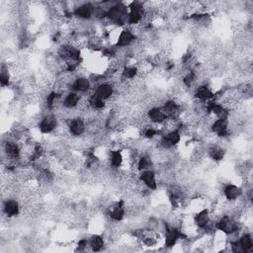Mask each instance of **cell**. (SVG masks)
<instances>
[{
	"label": "cell",
	"instance_id": "cell-3",
	"mask_svg": "<svg viewBox=\"0 0 253 253\" xmlns=\"http://www.w3.org/2000/svg\"><path fill=\"white\" fill-rule=\"evenodd\" d=\"M221 196L230 202L238 200L242 196V189L240 185H237L235 182L227 181L223 184L221 188Z\"/></svg>",
	"mask_w": 253,
	"mask_h": 253
},
{
	"label": "cell",
	"instance_id": "cell-11",
	"mask_svg": "<svg viewBox=\"0 0 253 253\" xmlns=\"http://www.w3.org/2000/svg\"><path fill=\"white\" fill-rule=\"evenodd\" d=\"M146 118L151 124H163L167 119L160 107H151L146 111Z\"/></svg>",
	"mask_w": 253,
	"mask_h": 253
},
{
	"label": "cell",
	"instance_id": "cell-12",
	"mask_svg": "<svg viewBox=\"0 0 253 253\" xmlns=\"http://www.w3.org/2000/svg\"><path fill=\"white\" fill-rule=\"evenodd\" d=\"M237 241H238V244L240 245L243 253H252L253 252L252 233H241Z\"/></svg>",
	"mask_w": 253,
	"mask_h": 253
},
{
	"label": "cell",
	"instance_id": "cell-7",
	"mask_svg": "<svg viewBox=\"0 0 253 253\" xmlns=\"http://www.w3.org/2000/svg\"><path fill=\"white\" fill-rule=\"evenodd\" d=\"M193 221L199 230L203 231L205 227L212 221L210 217V210L208 208L202 209L193 215Z\"/></svg>",
	"mask_w": 253,
	"mask_h": 253
},
{
	"label": "cell",
	"instance_id": "cell-4",
	"mask_svg": "<svg viewBox=\"0 0 253 253\" xmlns=\"http://www.w3.org/2000/svg\"><path fill=\"white\" fill-rule=\"evenodd\" d=\"M69 136L73 138L83 137L86 133V123L80 117L72 118L67 121Z\"/></svg>",
	"mask_w": 253,
	"mask_h": 253
},
{
	"label": "cell",
	"instance_id": "cell-2",
	"mask_svg": "<svg viewBox=\"0 0 253 253\" xmlns=\"http://www.w3.org/2000/svg\"><path fill=\"white\" fill-rule=\"evenodd\" d=\"M22 214V206L17 198H8L2 200V217L13 220Z\"/></svg>",
	"mask_w": 253,
	"mask_h": 253
},
{
	"label": "cell",
	"instance_id": "cell-6",
	"mask_svg": "<svg viewBox=\"0 0 253 253\" xmlns=\"http://www.w3.org/2000/svg\"><path fill=\"white\" fill-rule=\"evenodd\" d=\"M115 87L110 81H105L96 85L93 88V94L104 101H108L115 95Z\"/></svg>",
	"mask_w": 253,
	"mask_h": 253
},
{
	"label": "cell",
	"instance_id": "cell-10",
	"mask_svg": "<svg viewBox=\"0 0 253 253\" xmlns=\"http://www.w3.org/2000/svg\"><path fill=\"white\" fill-rule=\"evenodd\" d=\"M79 101H80V94H79L78 92H74L72 90L63 95V106L65 109L73 110L75 108H78Z\"/></svg>",
	"mask_w": 253,
	"mask_h": 253
},
{
	"label": "cell",
	"instance_id": "cell-5",
	"mask_svg": "<svg viewBox=\"0 0 253 253\" xmlns=\"http://www.w3.org/2000/svg\"><path fill=\"white\" fill-rule=\"evenodd\" d=\"M139 179L150 191H156V190L158 189V178H157V173L153 169L139 172Z\"/></svg>",
	"mask_w": 253,
	"mask_h": 253
},
{
	"label": "cell",
	"instance_id": "cell-8",
	"mask_svg": "<svg viewBox=\"0 0 253 253\" xmlns=\"http://www.w3.org/2000/svg\"><path fill=\"white\" fill-rule=\"evenodd\" d=\"M136 40L137 38L134 36V34L131 32L130 29L123 28L117 39L116 46L121 48H128L133 45V43Z\"/></svg>",
	"mask_w": 253,
	"mask_h": 253
},
{
	"label": "cell",
	"instance_id": "cell-1",
	"mask_svg": "<svg viewBox=\"0 0 253 253\" xmlns=\"http://www.w3.org/2000/svg\"><path fill=\"white\" fill-rule=\"evenodd\" d=\"M59 125V118L53 113H45L43 114L38 122L37 128L41 132L43 136L52 135Z\"/></svg>",
	"mask_w": 253,
	"mask_h": 253
},
{
	"label": "cell",
	"instance_id": "cell-9",
	"mask_svg": "<svg viewBox=\"0 0 253 253\" xmlns=\"http://www.w3.org/2000/svg\"><path fill=\"white\" fill-rule=\"evenodd\" d=\"M90 251L99 252L106 249V241L102 234H91L88 236Z\"/></svg>",
	"mask_w": 253,
	"mask_h": 253
}]
</instances>
